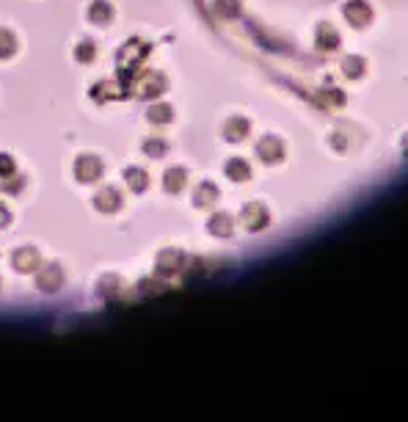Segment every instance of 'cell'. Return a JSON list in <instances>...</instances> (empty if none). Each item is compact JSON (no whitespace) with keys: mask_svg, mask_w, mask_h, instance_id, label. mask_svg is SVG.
<instances>
[{"mask_svg":"<svg viewBox=\"0 0 408 422\" xmlns=\"http://www.w3.org/2000/svg\"><path fill=\"white\" fill-rule=\"evenodd\" d=\"M147 53H149V44H147V42H141V39L127 42L125 47H122V53H119V77L125 80V75L130 69H132V75H135V72L141 69V64H144Z\"/></svg>","mask_w":408,"mask_h":422,"instance_id":"6da1fadb","label":"cell"},{"mask_svg":"<svg viewBox=\"0 0 408 422\" xmlns=\"http://www.w3.org/2000/svg\"><path fill=\"white\" fill-rule=\"evenodd\" d=\"M135 89H132V94L141 99H152L157 94H163L166 92V77L163 75H157V72H147L141 80H135L132 83Z\"/></svg>","mask_w":408,"mask_h":422,"instance_id":"7a4b0ae2","label":"cell"},{"mask_svg":"<svg viewBox=\"0 0 408 422\" xmlns=\"http://www.w3.org/2000/svg\"><path fill=\"white\" fill-rule=\"evenodd\" d=\"M75 177L78 182H97L102 177V161L97 155H80L75 161Z\"/></svg>","mask_w":408,"mask_h":422,"instance_id":"3957f363","label":"cell"},{"mask_svg":"<svg viewBox=\"0 0 408 422\" xmlns=\"http://www.w3.org/2000/svg\"><path fill=\"white\" fill-rule=\"evenodd\" d=\"M36 285H39V290H44V292H56V290H58V287L63 285L61 265H56V262H47L44 268H39V271H36Z\"/></svg>","mask_w":408,"mask_h":422,"instance_id":"277c9868","label":"cell"},{"mask_svg":"<svg viewBox=\"0 0 408 422\" xmlns=\"http://www.w3.org/2000/svg\"><path fill=\"white\" fill-rule=\"evenodd\" d=\"M11 262H14V271H20V273H36V271L44 265L42 254H39L33 246H23V249H17V252H14V257H11Z\"/></svg>","mask_w":408,"mask_h":422,"instance_id":"5b68a950","label":"cell"},{"mask_svg":"<svg viewBox=\"0 0 408 422\" xmlns=\"http://www.w3.org/2000/svg\"><path fill=\"white\" fill-rule=\"evenodd\" d=\"M183 265H185V262H183V254L174 252V249H168V252H160L155 271L160 276H174L177 271H183Z\"/></svg>","mask_w":408,"mask_h":422,"instance_id":"8992f818","label":"cell"},{"mask_svg":"<svg viewBox=\"0 0 408 422\" xmlns=\"http://www.w3.org/2000/svg\"><path fill=\"white\" fill-rule=\"evenodd\" d=\"M94 207L99 213L111 216V213H116V210L122 207V196H119L116 188H102V191L94 196Z\"/></svg>","mask_w":408,"mask_h":422,"instance_id":"52a82bcc","label":"cell"},{"mask_svg":"<svg viewBox=\"0 0 408 422\" xmlns=\"http://www.w3.org/2000/svg\"><path fill=\"white\" fill-rule=\"evenodd\" d=\"M240 218H243V227L246 229H259L265 221H268V213H265L262 204H246Z\"/></svg>","mask_w":408,"mask_h":422,"instance_id":"ba28073f","label":"cell"},{"mask_svg":"<svg viewBox=\"0 0 408 422\" xmlns=\"http://www.w3.org/2000/svg\"><path fill=\"white\" fill-rule=\"evenodd\" d=\"M89 20H92L94 25H108V23L113 20L111 3H108V0H94V3L89 6Z\"/></svg>","mask_w":408,"mask_h":422,"instance_id":"9c48e42d","label":"cell"},{"mask_svg":"<svg viewBox=\"0 0 408 422\" xmlns=\"http://www.w3.org/2000/svg\"><path fill=\"white\" fill-rule=\"evenodd\" d=\"M185 180H188L185 168H168V171L163 174V188H166L168 194H180V191L185 188Z\"/></svg>","mask_w":408,"mask_h":422,"instance_id":"30bf717a","label":"cell"},{"mask_svg":"<svg viewBox=\"0 0 408 422\" xmlns=\"http://www.w3.org/2000/svg\"><path fill=\"white\" fill-rule=\"evenodd\" d=\"M256 152H259V158H262L265 163H276V161H282L284 149L276 138H262L259 147H256Z\"/></svg>","mask_w":408,"mask_h":422,"instance_id":"8fae6325","label":"cell"},{"mask_svg":"<svg viewBox=\"0 0 408 422\" xmlns=\"http://www.w3.org/2000/svg\"><path fill=\"white\" fill-rule=\"evenodd\" d=\"M125 182L132 194H144V191H147V185H149V177H147V171H144V168H127Z\"/></svg>","mask_w":408,"mask_h":422,"instance_id":"7c38bea8","label":"cell"},{"mask_svg":"<svg viewBox=\"0 0 408 422\" xmlns=\"http://www.w3.org/2000/svg\"><path fill=\"white\" fill-rule=\"evenodd\" d=\"M147 119H149L152 125H168V122L174 119V111H171V105H166V102H155V105L147 111Z\"/></svg>","mask_w":408,"mask_h":422,"instance_id":"4fadbf2b","label":"cell"},{"mask_svg":"<svg viewBox=\"0 0 408 422\" xmlns=\"http://www.w3.org/2000/svg\"><path fill=\"white\" fill-rule=\"evenodd\" d=\"M249 135V122L246 119H229L226 125H223V138L226 141H240V138H246Z\"/></svg>","mask_w":408,"mask_h":422,"instance_id":"5bb4252c","label":"cell"},{"mask_svg":"<svg viewBox=\"0 0 408 422\" xmlns=\"http://www.w3.org/2000/svg\"><path fill=\"white\" fill-rule=\"evenodd\" d=\"M216 196H218V191H216V185L204 182V185H199V188H196V196H193V204H196V207H210V204L216 201Z\"/></svg>","mask_w":408,"mask_h":422,"instance_id":"9a60e30c","label":"cell"},{"mask_svg":"<svg viewBox=\"0 0 408 422\" xmlns=\"http://www.w3.org/2000/svg\"><path fill=\"white\" fill-rule=\"evenodd\" d=\"M14 53H17V36L11 31H6V28H0V61L11 58Z\"/></svg>","mask_w":408,"mask_h":422,"instance_id":"2e32d148","label":"cell"},{"mask_svg":"<svg viewBox=\"0 0 408 422\" xmlns=\"http://www.w3.org/2000/svg\"><path fill=\"white\" fill-rule=\"evenodd\" d=\"M210 232H213V235H221V237H229V235H232V218L223 216V213H221V216H213V218H210Z\"/></svg>","mask_w":408,"mask_h":422,"instance_id":"e0dca14e","label":"cell"},{"mask_svg":"<svg viewBox=\"0 0 408 422\" xmlns=\"http://www.w3.org/2000/svg\"><path fill=\"white\" fill-rule=\"evenodd\" d=\"M226 174H229V180H235V182L249 180V166L240 161V158H235V161L226 163Z\"/></svg>","mask_w":408,"mask_h":422,"instance_id":"ac0fdd59","label":"cell"},{"mask_svg":"<svg viewBox=\"0 0 408 422\" xmlns=\"http://www.w3.org/2000/svg\"><path fill=\"white\" fill-rule=\"evenodd\" d=\"M97 56V47L92 42H80L78 44V50H75V58H78V64H92Z\"/></svg>","mask_w":408,"mask_h":422,"instance_id":"d6986e66","label":"cell"},{"mask_svg":"<svg viewBox=\"0 0 408 422\" xmlns=\"http://www.w3.org/2000/svg\"><path fill=\"white\" fill-rule=\"evenodd\" d=\"M166 149H168V147H166L163 138H147V141H144V152H147L149 158H163Z\"/></svg>","mask_w":408,"mask_h":422,"instance_id":"ffe728a7","label":"cell"},{"mask_svg":"<svg viewBox=\"0 0 408 422\" xmlns=\"http://www.w3.org/2000/svg\"><path fill=\"white\" fill-rule=\"evenodd\" d=\"M0 177L8 180V177H17V166H14V158L0 152Z\"/></svg>","mask_w":408,"mask_h":422,"instance_id":"44dd1931","label":"cell"},{"mask_svg":"<svg viewBox=\"0 0 408 422\" xmlns=\"http://www.w3.org/2000/svg\"><path fill=\"white\" fill-rule=\"evenodd\" d=\"M119 290H122V285H119L116 276H102V282H99V292H102V295H108V292L113 295V292H119Z\"/></svg>","mask_w":408,"mask_h":422,"instance_id":"7402d4cb","label":"cell"},{"mask_svg":"<svg viewBox=\"0 0 408 422\" xmlns=\"http://www.w3.org/2000/svg\"><path fill=\"white\" fill-rule=\"evenodd\" d=\"M216 8H218L221 14H235L240 8V3L237 0H216Z\"/></svg>","mask_w":408,"mask_h":422,"instance_id":"603a6c76","label":"cell"},{"mask_svg":"<svg viewBox=\"0 0 408 422\" xmlns=\"http://www.w3.org/2000/svg\"><path fill=\"white\" fill-rule=\"evenodd\" d=\"M8 221H11V213H8V210H6L3 204H0V229L8 227Z\"/></svg>","mask_w":408,"mask_h":422,"instance_id":"cb8c5ba5","label":"cell"},{"mask_svg":"<svg viewBox=\"0 0 408 422\" xmlns=\"http://www.w3.org/2000/svg\"><path fill=\"white\" fill-rule=\"evenodd\" d=\"M3 191H20V180H14V182H3Z\"/></svg>","mask_w":408,"mask_h":422,"instance_id":"d4e9b609","label":"cell"}]
</instances>
